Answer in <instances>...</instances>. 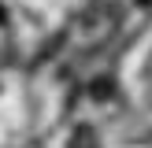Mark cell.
I'll return each mask as SVG.
<instances>
[{"label":"cell","mask_w":152,"mask_h":148,"mask_svg":"<svg viewBox=\"0 0 152 148\" xmlns=\"http://www.w3.org/2000/svg\"><path fill=\"white\" fill-rule=\"evenodd\" d=\"M71 148H96L93 130H78V133H74V144H71Z\"/></svg>","instance_id":"6da1fadb"}]
</instances>
